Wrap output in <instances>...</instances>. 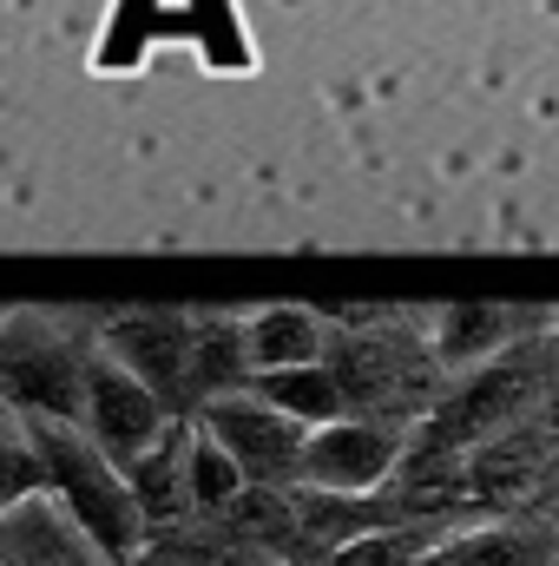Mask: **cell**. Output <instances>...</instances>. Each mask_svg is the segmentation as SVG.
Instances as JSON below:
<instances>
[{
	"instance_id": "e0dca14e",
	"label": "cell",
	"mask_w": 559,
	"mask_h": 566,
	"mask_svg": "<svg viewBox=\"0 0 559 566\" xmlns=\"http://www.w3.org/2000/svg\"><path fill=\"white\" fill-rule=\"evenodd\" d=\"M218 566H303V560H283V554H224Z\"/></svg>"
},
{
	"instance_id": "4fadbf2b",
	"label": "cell",
	"mask_w": 559,
	"mask_h": 566,
	"mask_svg": "<svg viewBox=\"0 0 559 566\" xmlns=\"http://www.w3.org/2000/svg\"><path fill=\"white\" fill-rule=\"evenodd\" d=\"M329 316L303 310V303H271L251 316V356H257V376L271 369H303V363H323L329 356Z\"/></svg>"
},
{
	"instance_id": "6da1fadb",
	"label": "cell",
	"mask_w": 559,
	"mask_h": 566,
	"mask_svg": "<svg viewBox=\"0 0 559 566\" xmlns=\"http://www.w3.org/2000/svg\"><path fill=\"white\" fill-rule=\"evenodd\" d=\"M329 369L342 382L349 416L421 428L434 402L447 396L454 369L434 349V316H402V310H349L329 316Z\"/></svg>"
},
{
	"instance_id": "ba28073f",
	"label": "cell",
	"mask_w": 559,
	"mask_h": 566,
	"mask_svg": "<svg viewBox=\"0 0 559 566\" xmlns=\"http://www.w3.org/2000/svg\"><path fill=\"white\" fill-rule=\"evenodd\" d=\"M0 566H106V554L46 488V494L0 507Z\"/></svg>"
},
{
	"instance_id": "9a60e30c",
	"label": "cell",
	"mask_w": 559,
	"mask_h": 566,
	"mask_svg": "<svg viewBox=\"0 0 559 566\" xmlns=\"http://www.w3.org/2000/svg\"><path fill=\"white\" fill-rule=\"evenodd\" d=\"M244 488H251V474L231 461V448H218L204 428L191 422V507H198V521H218Z\"/></svg>"
},
{
	"instance_id": "277c9868",
	"label": "cell",
	"mask_w": 559,
	"mask_h": 566,
	"mask_svg": "<svg viewBox=\"0 0 559 566\" xmlns=\"http://www.w3.org/2000/svg\"><path fill=\"white\" fill-rule=\"evenodd\" d=\"M191 422L204 428L218 448H231V461L251 474V488H303V461H309V428L283 416L271 396L244 389V396H218L204 402Z\"/></svg>"
},
{
	"instance_id": "8fae6325",
	"label": "cell",
	"mask_w": 559,
	"mask_h": 566,
	"mask_svg": "<svg viewBox=\"0 0 559 566\" xmlns=\"http://www.w3.org/2000/svg\"><path fill=\"white\" fill-rule=\"evenodd\" d=\"M547 323H553V316H520V310H441V316H434V349H441V363L461 376V369H474V363L514 349L520 336H534V329H547Z\"/></svg>"
},
{
	"instance_id": "5bb4252c",
	"label": "cell",
	"mask_w": 559,
	"mask_h": 566,
	"mask_svg": "<svg viewBox=\"0 0 559 566\" xmlns=\"http://www.w3.org/2000/svg\"><path fill=\"white\" fill-rule=\"evenodd\" d=\"M257 396H271L283 416H296L303 428H323V422H342L349 402H342V382L329 363H303V369H271L257 376Z\"/></svg>"
},
{
	"instance_id": "7c38bea8",
	"label": "cell",
	"mask_w": 559,
	"mask_h": 566,
	"mask_svg": "<svg viewBox=\"0 0 559 566\" xmlns=\"http://www.w3.org/2000/svg\"><path fill=\"white\" fill-rule=\"evenodd\" d=\"M198 409L218 396L257 389V356H251V316H198V356H191Z\"/></svg>"
},
{
	"instance_id": "5b68a950",
	"label": "cell",
	"mask_w": 559,
	"mask_h": 566,
	"mask_svg": "<svg viewBox=\"0 0 559 566\" xmlns=\"http://www.w3.org/2000/svg\"><path fill=\"white\" fill-rule=\"evenodd\" d=\"M99 343L139 376L178 422L198 416V382H191L198 316H178V310H119V316H99Z\"/></svg>"
},
{
	"instance_id": "2e32d148",
	"label": "cell",
	"mask_w": 559,
	"mask_h": 566,
	"mask_svg": "<svg viewBox=\"0 0 559 566\" xmlns=\"http://www.w3.org/2000/svg\"><path fill=\"white\" fill-rule=\"evenodd\" d=\"M441 534H447V527H382V534L349 541L329 566H428V554H434Z\"/></svg>"
},
{
	"instance_id": "3957f363",
	"label": "cell",
	"mask_w": 559,
	"mask_h": 566,
	"mask_svg": "<svg viewBox=\"0 0 559 566\" xmlns=\"http://www.w3.org/2000/svg\"><path fill=\"white\" fill-rule=\"evenodd\" d=\"M93 349H99V336H73V316L13 310L0 323V389H7V409L80 422Z\"/></svg>"
},
{
	"instance_id": "d6986e66",
	"label": "cell",
	"mask_w": 559,
	"mask_h": 566,
	"mask_svg": "<svg viewBox=\"0 0 559 566\" xmlns=\"http://www.w3.org/2000/svg\"><path fill=\"white\" fill-rule=\"evenodd\" d=\"M553 336H559V316H553Z\"/></svg>"
},
{
	"instance_id": "7a4b0ae2",
	"label": "cell",
	"mask_w": 559,
	"mask_h": 566,
	"mask_svg": "<svg viewBox=\"0 0 559 566\" xmlns=\"http://www.w3.org/2000/svg\"><path fill=\"white\" fill-rule=\"evenodd\" d=\"M20 416V409H13ZM40 461H46V488L66 501V514L93 534V547L106 560H133L151 547V527H145V507L133 494V474L86 434L80 422H53V416H20Z\"/></svg>"
},
{
	"instance_id": "9c48e42d",
	"label": "cell",
	"mask_w": 559,
	"mask_h": 566,
	"mask_svg": "<svg viewBox=\"0 0 559 566\" xmlns=\"http://www.w3.org/2000/svg\"><path fill=\"white\" fill-rule=\"evenodd\" d=\"M428 566H559V521H461L434 541Z\"/></svg>"
},
{
	"instance_id": "8992f818",
	"label": "cell",
	"mask_w": 559,
	"mask_h": 566,
	"mask_svg": "<svg viewBox=\"0 0 559 566\" xmlns=\"http://www.w3.org/2000/svg\"><path fill=\"white\" fill-rule=\"evenodd\" d=\"M402 422H376V416H342V422L309 428V461H303V488L323 494H382L409 454Z\"/></svg>"
},
{
	"instance_id": "ac0fdd59",
	"label": "cell",
	"mask_w": 559,
	"mask_h": 566,
	"mask_svg": "<svg viewBox=\"0 0 559 566\" xmlns=\"http://www.w3.org/2000/svg\"><path fill=\"white\" fill-rule=\"evenodd\" d=\"M106 566H178V560H165L158 547H145V554H133V560H106Z\"/></svg>"
},
{
	"instance_id": "52a82bcc",
	"label": "cell",
	"mask_w": 559,
	"mask_h": 566,
	"mask_svg": "<svg viewBox=\"0 0 559 566\" xmlns=\"http://www.w3.org/2000/svg\"><path fill=\"white\" fill-rule=\"evenodd\" d=\"M178 422L151 389H145L139 376L99 343L93 349V363H86V409H80V428L119 461V468H133L139 454H151L158 441H165V428Z\"/></svg>"
},
{
	"instance_id": "30bf717a",
	"label": "cell",
	"mask_w": 559,
	"mask_h": 566,
	"mask_svg": "<svg viewBox=\"0 0 559 566\" xmlns=\"http://www.w3.org/2000/svg\"><path fill=\"white\" fill-rule=\"evenodd\" d=\"M126 474H133V494H139V507H145L151 541L198 521V507H191V422H171L165 441L151 454H139Z\"/></svg>"
}]
</instances>
